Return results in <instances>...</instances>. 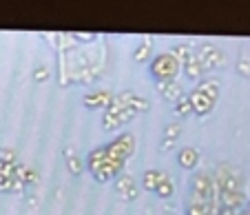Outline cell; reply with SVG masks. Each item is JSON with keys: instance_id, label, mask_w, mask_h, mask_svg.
<instances>
[{"instance_id": "1", "label": "cell", "mask_w": 250, "mask_h": 215, "mask_svg": "<svg viewBox=\"0 0 250 215\" xmlns=\"http://www.w3.org/2000/svg\"><path fill=\"white\" fill-rule=\"evenodd\" d=\"M219 91H222V85H219L217 78H206V80L199 82V85L188 93L193 113H197V115L210 113L219 100Z\"/></svg>"}, {"instance_id": "2", "label": "cell", "mask_w": 250, "mask_h": 215, "mask_svg": "<svg viewBox=\"0 0 250 215\" xmlns=\"http://www.w3.org/2000/svg\"><path fill=\"white\" fill-rule=\"evenodd\" d=\"M180 71H182V64L177 63V58L170 51L157 53L148 63V73H151V78L155 82H175Z\"/></svg>"}, {"instance_id": "3", "label": "cell", "mask_w": 250, "mask_h": 215, "mask_svg": "<svg viewBox=\"0 0 250 215\" xmlns=\"http://www.w3.org/2000/svg\"><path fill=\"white\" fill-rule=\"evenodd\" d=\"M133 118H135V113H133L131 109H124L113 96L111 105L106 107L102 113V129L104 131H118V129H122V127H126Z\"/></svg>"}, {"instance_id": "4", "label": "cell", "mask_w": 250, "mask_h": 215, "mask_svg": "<svg viewBox=\"0 0 250 215\" xmlns=\"http://www.w3.org/2000/svg\"><path fill=\"white\" fill-rule=\"evenodd\" d=\"M104 149H106V155H109V158H115L126 164V160H131L133 155H135V149H137L135 135L124 131V133L115 135L109 144H104Z\"/></svg>"}, {"instance_id": "5", "label": "cell", "mask_w": 250, "mask_h": 215, "mask_svg": "<svg viewBox=\"0 0 250 215\" xmlns=\"http://www.w3.org/2000/svg\"><path fill=\"white\" fill-rule=\"evenodd\" d=\"M188 202L193 204H210L212 206V173L199 171L190 180V195Z\"/></svg>"}, {"instance_id": "6", "label": "cell", "mask_w": 250, "mask_h": 215, "mask_svg": "<svg viewBox=\"0 0 250 215\" xmlns=\"http://www.w3.org/2000/svg\"><path fill=\"white\" fill-rule=\"evenodd\" d=\"M195 56H197L204 73H210V71H215V69L226 67V53L219 47H215V44H208V43L199 44V47L195 49Z\"/></svg>"}, {"instance_id": "7", "label": "cell", "mask_w": 250, "mask_h": 215, "mask_svg": "<svg viewBox=\"0 0 250 215\" xmlns=\"http://www.w3.org/2000/svg\"><path fill=\"white\" fill-rule=\"evenodd\" d=\"M113 189L118 193V197H122L124 202H135L137 195H140V184L135 182V177L128 175V173H122L113 180Z\"/></svg>"}, {"instance_id": "8", "label": "cell", "mask_w": 250, "mask_h": 215, "mask_svg": "<svg viewBox=\"0 0 250 215\" xmlns=\"http://www.w3.org/2000/svg\"><path fill=\"white\" fill-rule=\"evenodd\" d=\"M115 100H118L124 109H131L135 115L137 113H144V111L151 109V102H148L144 96L135 93V91H122V93H118V96H115Z\"/></svg>"}, {"instance_id": "9", "label": "cell", "mask_w": 250, "mask_h": 215, "mask_svg": "<svg viewBox=\"0 0 250 215\" xmlns=\"http://www.w3.org/2000/svg\"><path fill=\"white\" fill-rule=\"evenodd\" d=\"M122 173H124V162H120V160L109 158V155H106V160H104L102 167L93 173V177L98 182H113L115 177L122 175Z\"/></svg>"}, {"instance_id": "10", "label": "cell", "mask_w": 250, "mask_h": 215, "mask_svg": "<svg viewBox=\"0 0 250 215\" xmlns=\"http://www.w3.org/2000/svg\"><path fill=\"white\" fill-rule=\"evenodd\" d=\"M113 96L115 93H111L109 89H95V91H91L89 96L82 98V102H84V107L91 109V111H104L111 105Z\"/></svg>"}, {"instance_id": "11", "label": "cell", "mask_w": 250, "mask_h": 215, "mask_svg": "<svg viewBox=\"0 0 250 215\" xmlns=\"http://www.w3.org/2000/svg\"><path fill=\"white\" fill-rule=\"evenodd\" d=\"M155 89H157V93H160L164 100L173 102V105L180 100V98L186 96V89L177 80L175 82H155Z\"/></svg>"}, {"instance_id": "12", "label": "cell", "mask_w": 250, "mask_h": 215, "mask_svg": "<svg viewBox=\"0 0 250 215\" xmlns=\"http://www.w3.org/2000/svg\"><path fill=\"white\" fill-rule=\"evenodd\" d=\"M177 164H180L182 169H195L199 164V151L195 147H184L180 149V153H177Z\"/></svg>"}, {"instance_id": "13", "label": "cell", "mask_w": 250, "mask_h": 215, "mask_svg": "<svg viewBox=\"0 0 250 215\" xmlns=\"http://www.w3.org/2000/svg\"><path fill=\"white\" fill-rule=\"evenodd\" d=\"M182 73L193 82H202V78L206 76L204 69H202V64H199V60H197V56H193L190 60H186V63L182 64Z\"/></svg>"}, {"instance_id": "14", "label": "cell", "mask_w": 250, "mask_h": 215, "mask_svg": "<svg viewBox=\"0 0 250 215\" xmlns=\"http://www.w3.org/2000/svg\"><path fill=\"white\" fill-rule=\"evenodd\" d=\"M106 160V149H104V144L102 147H95L93 151L86 155V162H84V169H89L91 171V175H93L95 171H98L100 167H102V162Z\"/></svg>"}, {"instance_id": "15", "label": "cell", "mask_w": 250, "mask_h": 215, "mask_svg": "<svg viewBox=\"0 0 250 215\" xmlns=\"http://www.w3.org/2000/svg\"><path fill=\"white\" fill-rule=\"evenodd\" d=\"M151 58H153V40L144 38L133 49V60H137V63H151Z\"/></svg>"}, {"instance_id": "16", "label": "cell", "mask_w": 250, "mask_h": 215, "mask_svg": "<svg viewBox=\"0 0 250 215\" xmlns=\"http://www.w3.org/2000/svg\"><path fill=\"white\" fill-rule=\"evenodd\" d=\"M162 175H164V171H160V169H148V171H144V175H142V184H140V187L144 189V191L155 193V189H157V184H160Z\"/></svg>"}, {"instance_id": "17", "label": "cell", "mask_w": 250, "mask_h": 215, "mask_svg": "<svg viewBox=\"0 0 250 215\" xmlns=\"http://www.w3.org/2000/svg\"><path fill=\"white\" fill-rule=\"evenodd\" d=\"M182 135V129L177 122H170L168 127L164 129V138H162V151H168L170 147H175V142L180 140Z\"/></svg>"}, {"instance_id": "18", "label": "cell", "mask_w": 250, "mask_h": 215, "mask_svg": "<svg viewBox=\"0 0 250 215\" xmlns=\"http://www.w3.org/2000/svg\"><path fill=\"white\" fill-rule=\"evenodd\" d=\"M170 53L177 58V63L184 64L186 60H190V58L195 56V47L193 44H188V43H180V44H175V47L170 49Z\"/></svg>"}, {"instance_id": "19", "label": "cell", "mask_w": 250, "mask_h": 215, "mask_svg": "<svg viewBox=\"0 0 250 215\" xmlns=\"http://www.w3.org/2000/svg\"><path fill=\"white\" fill-rule=\"evenodd\" d=\"M173 193H175V184H173V180L168 177V173H164L162 180H160V184H157V189H155V195L162 197V200H170Z\"/></svg>"}, {"instance_id": "20", "label": "cell", "mask_w": 250, "mask_h": 215, "mask_svg": "<svg viewBox=\"0 0 250 215\" xmlns=\"http://www.w3.org/2000/svg\"><path fill=\"white\" fill-rule=\"evenodd\" d=\"M64 160H66V169H69L71 175H80L82 171H84V162H82L80 158H78L76 153H71V151H64Z\"/></svg>"}, {"instance_id": "21", "label": "cell", "mask_w": 250, "mask_h": 215, "mask_svg": "<svg viewBox=\"0 0 250 215\" xmlns=\"http://www.w3.org/2000/svg\"><path fill=\"white\" fill-rule=\"evenodd\" d=\"M175 113L182 115V118H186V115H193V107H190L188 93H186L184 98H180V100L175 102Z\"/></svg>"}, {"instance_id": "22", "label": "cell", "mask_w": 250, "mask_h": 215, "mask_svg": "<svg viewBox=\"0 0 250 215\" xmlns=\"http://www.w3.org/2000/svg\"><path fill=\"white\" fill-rule=\"evenodd\" d=\"M210 211H212L210 204H193V202H188L184 215H208Z\"/></svg>"}, {"instance_id": "23", "label": "cell", "mask_w": 250, "mask_h": 215, "mask_svg": "<svg viewBox=\"0 0 250 215\" xmlns=\"http://www.w3.org/2000/svg\"><path fill=\"white\" fill-rule=\"evenodd\" d=\"M38 180H40V175H38V171H36V169H33V167L24 169V175H22L24 187H33V184H38Z\"/></svg>"}, {"instance_id": "24", "label": "cell", "mask_w": 250, "mask_h": 215, "mask_svg": "<svg viewBox=\"0 0 250 215\" xmlns=\"http://www.w3.org/2000/svg\"><path fill=\"white\" fill-rule=\"evenodd\" d=\"M0 162H5V164H16L18 162L14 149H0Z\"/></svg>"}, {"instance_id": "25", "label": "cell", "mask_w": 250, "mask_h": 215, "mask_svg": "<svg viewBox=\"0 0 250 215\" xmlns=\"http://www.w3.org/2000/svg\"><path fill=\"white\" fill-rule=\"evenodd\" d=\"M33 80L36 82H47L49 80V69L44 67V64L36 67V71H33Z\"/></svg>"}, {"instance_id": "26", "label": "cell", "mask_w": 250, "mask_h": 215, "mask_svg": "<svg viewBox=\"0 0 250 215\" xmlns=\"http://www.w3.org/2000/svg\"><path fill=\"white\" fill-rule=\"evenodd\" d=\"M237 73L244 78H250V60H239L237 63Z\"/></svg>"}, {"instance_id": "27", "label": "cell", "mask_w": 250, "mask_h": 215, "mask_svg": "<svg viewBox=\"0 0 250 215\" xmlns=\"http://www.w3.org/2000/svg\"><path fill=\"white\" fill-rule=\"evenodd\" d=\"M71 38H73V40H86V43L91 40V43H93V40L98 38V36H95V34H73Z\"/></svg>"}]
</instances>
